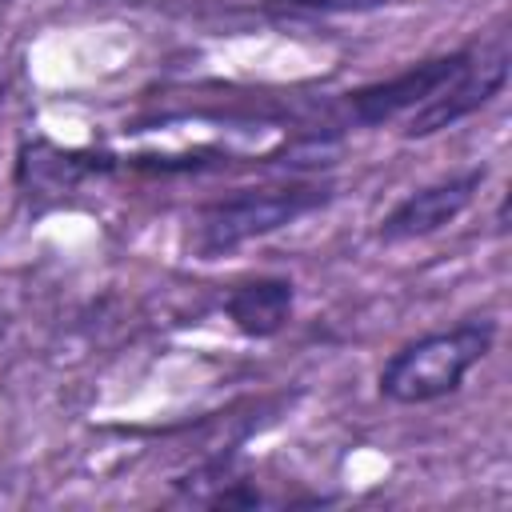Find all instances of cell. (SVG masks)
Returning a JSON list of instances; mask_svg holds the SVG:
<instances>
[{
    "mask_svg": "<svg viewBox=\"0 0 512 512\" xmlns=\"http://www.w3.org/2000/svg\"><path fill=\"white\" fill-rule=\"evenodd\" d=\"M104 160L96 156H84V152H68V148H56L48 140H32L20 148V160H16V184L20 192L32 200V204H44V200H60L68 196L84 176L100 172Z\"/></svg>",
    "mask_w": 512,
    "mask_h": 512,
    "instance_id": "6",
    "label": "cell"
},
{
    "mask_svg": "<svg viewBox=\"0 0 512 512\" xmlns=\"http://www.w3.org/2000/svg\"><path fill=\"white\" fill-rule=\"evenodd\" d=\"M224 312L244 336H256V340L276 336L292 316V284L280 276L236 284L224 300Z\"/></svg>",
    "mask_w": 512,
    "mask_h": 512,
    "instance_id": "7",
    "label": "cell"
},
{
    "mask_svg": "<svg viewBox=\"0 0 512 512\" xmlns=\"http://www.w3.org/2000/svg\"><path fill=\"white\" fill-rule=\"evenodd\" d=\"M496 340V324L488 316L452 324L444 332H428L404 344L380 368V396L396 404H428L464 384V376L488 356Z\"/></svg>",
    "mask_w": 512,
    "mask_h": 512,
    "instance_id": "1",
    "label": "cell"
},
{
    "mask_svg": "<svg viewBox=\"0 0 512 512\" xmlns=\"http://www.w3.org/2000/svg\"><path fill=\"white\" fill-rule=\"evenodd\" d=\"M504 80H508V40L496 36L480 52H468L464 68L432 100L412 108V120H408L404 136H428V132H440L448 124H456L460 116H468L480 104H488L504 88Z\"/></svg>",
    "mask_w": 512,
    "mask_h": 512,
    "instance_id": "3",
    "label": "cell"
},
{
    "mask_svg": "<svg viewBox=\"0 0 512 512\" xmlns=\"http://www.w3.org/2000/svg\"><path fill=\"white\" fill-rule=\"evenodd\" d=\"M480 184H484V168H468L460 176H448L440 184H428V188L412 192L408 200H400L380 220V240L384 244H400V240H416V236H428V232L452 224L472 204Z\"/></svg>",
    "mask_w": 512,
    "mask_h": 512,
    "instance_id": "4",
    "label": "cell"
},
{
    "mask_svg": "<svg viewBox=\"0 0 512 512\" xmlns=\"http://www.w3.org/2000/svg\"><path fill=\"white\" fill-rule=\"evenodd\" d=\"M324 200H328V188H316V184H280V188L236 192L228 200L208 204L196 216L192 252L200 260H216V256L240 248L244 240H256L264 232H276V228L300 220L304 212L320 208Z\"/></svg>",
    "mask_w": 512,
    "mask_h": 512,
    "instance_id": "2",
    "label": "cell"
},
{
    "mask_svg": "<svg viewBox=\"0 0 512 512\" xmlns=\"http://www.w3.org/2000/svg\"><path fill=\"white\" fill-rule=\"evenodd\" d=\"M292 8H312V12H360V8H376L384 0H280Z\"/></svg>",
    "mask_w": 512,
    "mask_h": 512,
    "instance_id": "8",
    "label": "cell"
},
{
    "mask_svg": "<svg viewBox=\"0 0 512 512\" xmlns=\"http://www.w3.org/2000/svg\"><path fill=\"white\" fill-rule=\"evenodd\" d=\"M4 324H8V316H4V312H0V336H4Z\"/></svg>",
    "mask_w": 512,
    "mask_h": 512,
    "instance_id": "9",
    "label": "cell"
},
{
    "mask_svg": "<svg viewBox=\"0 0 512 512\" xmlns=\"http://www.w3.org/2000/svg\"><path fill=\"white\" fill-rule=\"evenodd\" d=\"M464 56L468 52H452V56H436V60H424L392 80H380V84H368L360 92H352V116L360 124H380V120H392L400 112H412L420 108L424 100H432L460 68H464Z\"/></svg>",
    "mask_w": 512,
    "mask_h": 512,
    "instance_id": "5",
    "label": "cell"
}]
</instances>
